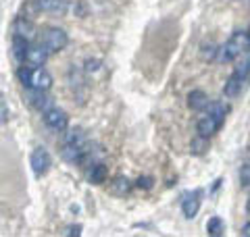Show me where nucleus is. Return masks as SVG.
Instances as JSON below:
<instances>
[{
	"mask_svg": "<svg viewBox=\"0 0 250 237\" xmlns=\"http://www.w3.org/2000/svg\"><path fill=\"white\" fill-rule=\"evenodd\" d=\"M108 177V167L104 162H94L90 171H88V181L92 185H100V183H104Z\"/></svg>",
	"mask_w": 250,
	"mask_h": 237,
	"instance_id": "nucleus-15",
	"label": "nucleus"
},
{
	"mask_svg": "<svg viewBox=\"0 0 250 237\" xmlns=\"http://www.w3.org/2000/svg\"><path fill=\"white\" fill-rule=\"evenodd\" d=\"M27 52H29V42L25 38H19V36H13V44H11V54L13 59L23 65L27 60Z\"/></svg>",
	"mask_w": 250,
	"mask_h": 237,
	"instance_id": "nucleus-11",
	"label": "nucleus"
},
{
	"mask_svg": "<svg viewBox=\"0 0 250 237\" xmlns=\"http://www.w3.org/2000/svg\"><path fill=\"white\" fill-rule=\"evenodd\" d=\"M208 150V138H205V136H198L194 138L192 141H190V154L192 156H202Z\"/></svg>",
	"mask_w": 250,
	"mask_h": 237,
	"instance_id": "nucleus-18",
	"label": "nucleus"
},
{
	"mask_svg": "<svg viewBox=\"0 0 250 237\" xmlns=\"http://www.w3.org/2000/svg\"><path fill=\"white\" fill-rule=\"evenodd\" d=\"M29 88L48 92L52 88V75L44 67H34V69H31V85H29Z\"/></svg>",
	"mask_w": 250,
	"mask_h": 237,
	"instance_id": "nucleus-8",
	"label": "nucleus"
},
{
	"mask_svg": "<svg viewBox=\"0 0 250 237\" xmlns=\"http://www.w3.org/2000/svg\"><path fill=\"white\" fill-rule=\"evenodd\" d=\"M134 181L131 179H127V177H115L113 181H111V194L113 196H119V198H125L127 194H131V189H134Z\"/></svg>",
	"mask_w": 250,
	"mask_h": 237,
	"instance_id": "nucleus-13",
	"label": "nucleus"
},
{
	"mask_svg": "<svg viewBox=\"0 0 250 237\" xmlns=\"http://www.w3.org/2000/svg\"><path fill=\"white\" fill-rule=\"evenodd\" d=\"M207 113H210L219 123L223 125V121H225V117H228V113H229V106L225 104V102H210V106L207 108Z\"/></svg>",
	"mask_w": 250,
	"mask_h": 237,
	"instance_id": "nucleus-17",
	"label": "nucleus"
},
{
	"mask_svg": "<svg viewBox=\"0 0 250 237\" xmlns=\"http://www.w3.org/2000/svg\"><path fill=\"white\" fill-rule=\"evenodd\" d=\"M31 69L34 67H29V65H19L17 69V79L21 81L23 88H29L31 85Z\"/></svg>",
	"mask_w": 250,
	"mask_h": 237,
	"instance_id": "nucleus-21",
	"label": "nucleus"
},
{
	"mask_svg": "<svg viewBox=\"0 0 250 237\" xmlns=\"http://www.w3.org/2000/svg\"><path fill=\"white\" fill-rule=\"evenodd\" d=\"M42 118H44L46 127L54 133H65L69 129V115L57 106H52L46 110V113H42Z\"/></svg>",
	"mask_w": 250,
	"mask_h": 237,
	"instance_id": "nucleus-2",
	"label": "nucleus"
},
{
	"mask_svg": "<svg viewBox=\"0 0 250 237\" xmlns=\"http://www.w3.org/2000/svg\"><path fill=\"white\" fill-rule=\"evenodd\" d=\"M219 127H221V123H219L210 113H207V110H205V115H202L198 118V123H196V131L200 133V136H205V138L215 136V133L219 131Z\"/></svg>",
	"mask_w": 250,
	"mask_h": 237,
	"instance_id": "nucleus-9",
	"label": "nucleus"
},
{
	"mask_svg": "<svg viewBox=\"0 0 250 237\" xmlns=\"http://www.w3.org/2000/svg\"><path fill=\"white\" fill-rule=\"evenodd\" d=\"M27 102L34 106L38 113H46L48 108H52V98L46 94L44 90H36V88H27Z\"/></svg>",
	"mask_w": 250,
	"mask_h": 237,
	"instance_id": "nucleus-5",
	"label": "nucleus"
},
{
	"mask_svg": "<svg viewBox=\"0 0 250 237\" xmlns=\"http://www.w3.org/2000/svg\"><path fill=\"white\" fill-rule=\"evenodd\" d=\"M36 6L44 13H67L69 9V0H36Z\"/></svg>",
	"mask_w": 250,
	"mask_h": 237,
	"instance_id": "nucleus-12",
	"label": "nucleus"
},
{
	"mask_svg": "<svg viewBox=\"0 0 250 237\" xmlns=\"http://www.w3.org/2000/svg\"><path fill=\"white\" fill-rule=\"evenodd\" d=\"M50 52L44 44H38V46H29V52H27V65L29 67H44L46 60H48Z\"/></svg>",
	"mask_w": 250,
	"mask_h": 237,
	"instance_id": "nucleus-10",
	"label": "nucleus"
},
{
	"mask_svg": "<svg viewBox=\"0 0 250 237\" xmlns=\"http://www.w3.org/2000/svg\"><path fill=\"white\" fill-rule=\"evenodd\" d=\"M29 164H31V171H34L36 177H42L48 173L50 164H52V158H50V152L46 148H36L34 152L29 156Z\"/></svg>",
	"mask_w": 250,
	"mask_h": 237,
	"instance_id": "nucleus-4",
	"label": "nucleus"
},
{
	"mask_svg": "<svg viewBox=\"0 0 250 237\" xmlns=\"http://www.w3.org/2000/svg\"><path fill=\"white\" fill-rule=\"evenodd\" d=\"M248 38H250V27H248Z\"/></svg>",
	"mask_w": 250,
	"mask_h": 237,
	"instance_id": "nucleus-30",
	"label": "nucleus"
},
{
	"mask_svg": "<svg viewBox=\"0 0 250 237\" xmlns=\"http://www.w3.org/2000/svg\"><path fill=\"white\" fill-rule=\"evenodd\" d=\"M219 48H221V46H217V44H213V42L202 44L200 57L205 59V60H217V57H219Z\"/></svg>",
	"mask_w": 250,
	"mask_h": 237,
	"instance_id": "nucleus-20",
	"label": "nucleus"
},
{
	"mask_svg": "<svg viewBox=\"0 0 250 237\" xmlns=\"http://www.w3.org/2000/svg\"><path fill=\"white\" fill-rule=\"evenodd\" d=\"M11 31H13V36L25 38L27 42H34L36 36H38L36 25H34V23H31L29 19H25V17H17V19H15L13 25H11Z\"/></svg>",
	"mask_w": 250,
	"mask_h": 237,
	"instance_id": "nucleus-6",
	"label": "nucleus"
},
{
	"mask_svg": "<svg viewBox=\"0 0 250 237\" xmlns=\"http://www.w3.org/2000/svg\"><path fill=\"white\" fill-rule=\"evenodd\" d=\"M207 233L213 235V237L223 235V233H225V223H223V218H221V217L208 218V223H207Z\"/></svg>",
	"mask_w": 250,
	"mask_h": 237,
	"instance_id": "nucleus-19",
	"label": "nucleus"
},
{
	"mask_svg": "<svg viewBox=\"0 0 250 237\" xmlns=\"http://www.w3.org/2000/svg\"><path fill=\"white\" fill-rule=\"evenodd\" d=\"M136 187H140V189H152L154 187V179L152 177H140L136 181Z\"/></svg>",
	"mask_w": 250,
	"mask_h": 237,
	"instance_id": "nucleus-24",
	"label": "nucleus"
},
{
	"mask_svg": "<svg viewBox=\"0 0 250 237\" xmlns=\"http://www.w3.org/2000/svg\"><path fill=\"white\" fill-rule=\"evenodd\" d=\"M250 50V38H248V31H233L229 36V40L225 42L221 48H219V62H231L236 60L242 52Z\"/></svg>",
	"mask_w": 250,
	"mask_h": 237,
	"instance_id": "nucleus-1",
	"label": "nucleus"
},
{
	"mask_svg": "<svg viewBox=\"0 0 250 237\" xmlns=\"http://www.w3.org/2000/svg\"><path fill=\"white\" fill-rule=\"evenodd\" d=\"M233 73H236L238 77H242L246 81V79L250 77V59H246V60H242L240 65H236V69H233Z\"/></svg>",
	"mask_w": 250,
	"mask_h": 237,
	"instance_id": "nucleus-22",
	"label": "nucleus"
},
{
	"mask_svg": "<svg viewBox=\"0 0 250 237\" xmlns=\"http://www.w3.org/2000/svg\"><path fill=\"white\" fill-rule=\"evenodd\" d=\"M240 185L242 187H250V167L248 164H244V167L240 169Z\"/></svg>",
	"mask_w": 250,
	"mask_h": 237,
	"instance_id": "nucleus-23",
	"label": "nucleus"
},
{
	"mask_svg": "<svg viewBox=\"0 0 250 237\" xmlns=\"http://www.w3.org/2000/svg\"><path fill=\"white\" fill-rule=\"evenodd\" d=\"M42 44L46 46V48H48L50 54H57V52H61V50L67 48L69 36H67V31L62 29V27H50V29H46Z\"/></svg>",
	"mask_w": 250,
	"mask_h": 237,
	"instance_id": "nucleus-3",
	"label": "nucleus"
},
{
	"mask_svg": "<svg viewBox=\"0 0 250 237\" xmlns=\"http://www.w3.org/2000/svg\"><path fill=\"white\" fill-rule=\"evenodd\" d=\"M85 73H94V71H98L100 69V60H96V59H88V60H85Z\"/></svg>",
	"mask_w": 250,
	"mask_h": 237,
	"instance_id": "nucleus-25",
	"label": "nucleus"
},
{
	"mask_svg": "<svg viewBox=\"0 0 250 237\" xmlns=\"http://www.w3.org/2000/svg\"><path fill=\"white\" fill-rule=\"evenodd\" d=\"M188 106L192 110H207L210 106V100L202 90H192L188 94Z\"/></svg>",
	"mask_w": 250,
	"mask_h": 237,
	"instance_id": "nucleus-14",
	"label": "nucleus"
},
{
	"mask_svg": "<svg viewBox=\"0 0 250 237\" xmlns=\"http://www.w3.org/2000/svg\"><path fill=\"white\" fill-rule=\"evenodd\" d=\"M242 235H244V237H250V220H248L244 227H242Z\"/></svg>",
	"mask_w": 250,
	"mask_h": 237,
	"instance_id": "nucleus-28",
	"label": "nucleus"
},
{
	"mask_svg": "<svg viewBox=\"0 0 250 237\" xmlns=\"http://www.w3.org/2000/svg\"><path fill=\"white\" fill-rule=\"evenodd\" d=\"M246 215L250 217V198H248V202H246Z\"/></svg>",
	"mask_w": 250,
	"mask_h": 237,
	"instance_id": "nucleus-29",
	"label": "nucleus"
},
{
	"mask_svg": "<svg viewBox=\"0 0 250 237\" xmlns=\"http://www.w3.org/2000/svg\"><path fill=\"white\" fill-rule=\"evenodd\" d=\"M0 110H2V125H6V121H9V108H6L4 98H2V102H0Z\"/></svg>",
	"mask_w": 250,
	"mask_h": 237,
	"instance_id": "nucleus-27",
	"label": "nucleus"
},
{
	"mask_svg": "<svg viewBox=\"0 0 250 237\" xmlns=\"http://www.w3.org/2000/svg\"><path fill=\"white\" fill-rule=\"evenodd\" d=\"M242 85H244V79L238 77L236 73H231L228 77V81H225V85H223V96L225 98H236L242 92Z\"/></svg>",
	"mask_w": 250,
	"mask_h": 237,
	"instance_id": "nucleus-16",
	"label": "nucleus"
},
{
	"mask_svg": "<svg viewBox=\"0 0 250 237\" xmlns=\"http://www.w3.org/2000/svg\"><path fill=\"white\" fill-rule=\"evenodd\" d=\"M82 225H69L67 229H65V231H62V235H67V237H77V235H82Z\"/></svg>",
	"mask_w": 250,
	"mask_h": 237,
	"instance_id": "nucleus-26",
	"label": "nucleus"
},
{
	"mask_svg": "<svg viewBox=\"0 0 250 237\" xmlns=\"http://www.w3.org/2000/svg\"><path fill=\"white\" fill-rule=\"evenodd\" d=\"M200 196H202L200 189H196V192H192V194H184V198H182V212H184L186 218H194L198 215Z\"/></svg>",
	"mask_w": 250,
	"mask_h": 237,
	"instance_id": "nucleus-7",
	"label": "nucleus"
}]
</instances>
